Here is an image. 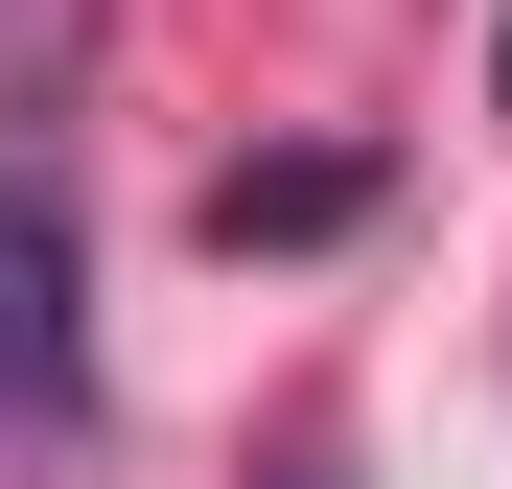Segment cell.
Returning a JSON list of instances; mask_svg holds the SVG:
<instances>
[{"instance_id": "2", "label": "cell", "mask_w": 512, "mask_h": 489, "mask_svg": "<svg viewBox=\"0 0 512 489\" xmlns=\"http://www.w3.org/2000/svg\"><path fill=\"white\" fill-rule=\"evenodd\" d=\"M210 233H233V257H256V233H350V163H233Z\"/></svg>"}, {"instance_id": "1", "label": "cell", "mask_w": 512, "mask_h": 489, "mask_svg": "<svg viewBox=\"0 0 512 489\" xmlns=\"http://www.w3.org/2000/svg\"><path fill=\"white\" fill-rule=\"evenodd\" d=\"M70 396H94V257L47 187H0V443H47Z\"/></svg>"}]
</instances>
